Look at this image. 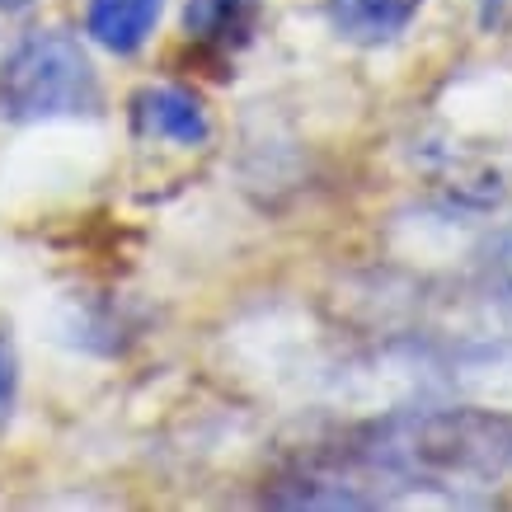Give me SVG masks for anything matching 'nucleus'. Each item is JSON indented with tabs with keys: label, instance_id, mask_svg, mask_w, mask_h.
<instances>
[{
	"label": "nucleus",
	"instance_id": "f257e3e1",
	"mask_svg": "<svg viewBox=\"0 0 512 512\" xmlns=\"http://www.w3.org/2000/svg\"><path fill=\"white\" fill-rule=\"evenodd\" d=\"M94 104H99V76L71 33H33L0 71V113L15 123L90 113Z\"/></svg>",
	"mask_w": 512,
	"mask_h": 512
},
{
	"label": "nucleus",
	"instance_id": "f03ea898",
	"mask_svg": "<svg viewBox=\"0 0 512 512\" xmlns=\"http://www.w3.org/2000/svg\"><path fill=\"white\" fill-rule=\"evenodd\" d=\"M137 132L151 141H174V146H202L207 141V113L193 94L174 85H151L132 99Z\"/></svg>",
	"mask_w": 512,
	"mask_h": 512
},
{
	"label": "nucleus",
	"instance_id": "7ed1b4c3",
	"mask_svg": "<svg viewBox=\"0 0 512 512\" xmlns=\"http://www.w3.org/2000/svg\"><path fill=\"white\" fill-rule=\"evenodd\" d=\"M423 0H329V24L357 47H381L395 43Z\"/></svg>",
	"mask_w": 512,
	"mask_h": 512
},
{
	"label": "nucleus",
	"instance_id": "20e7f679",
	"mask_svg": "<svg viewBox=\"0 0 512 512\" xmlns=\"http://www.w3.org/2000/svg\"><path fill=\"white\" fill-rule=\"evenodd\" d=\"M165 0H90V38L118 57L137 52L160 19Z\"/></svg>",
	"mask_w": 512,
	"mask_h": 512
},
{
	"label": "nucleus",
	"instance_id": "39448f33",
	"mask_svg": "<svg viewBox=\"0 0 512 512\" xmlns=\"http://www.w3.org/2000/svg\"><path fill=\"white\" fill-rule=\"evenodd\" d=\"M259 0H188L184 24L207 47H240L254 33Z\"/></svg>",
	"mask_w": 512,
	"mask_h": 512
},
{
	"label": "nucleus",
	"instance_id": "423d86ee",
	"mask_svg": "<svg viewBox=\"0 0 512 512\" xmlns=\"http://www.w3.org/2000/svg\"><path fill=\"white\" fill-rule=\"evenodd\" d=\"M10 404H15V353L0 339V423L10 419Z\"/></svg>",
	"mask_w": 512,
	"mask_h": 512
},
{
	"label": "nucleus",
	"instance_id": "0eeeda50",
	"mask_svg": "<svg viewBox=\"0 0 512 512\" xmlns=\"http://www.w3.org/2000/svg\"><path fill=\"white\" fill-rule=\"evenodd\" d=\"M480 24L489 33L512 29V0H480Z\"/></svg>",
	"mask_w": 512,
	"mask_h": 512
},
{
	"label": "nucleus",
	"instance_id": "6e6552de",
	"mask_svg": "<svg viewBox=\"0 0 512 512\" xmlns=\"http://www.w3.org/2000/svg\"><path fill=\"white\" fill-rule=\"evenodd\" d=\"M33 0H0V10H29Z\"/></svg>",
	"mask_w": 512,
	"mask_h": 512
}]
</instances>
